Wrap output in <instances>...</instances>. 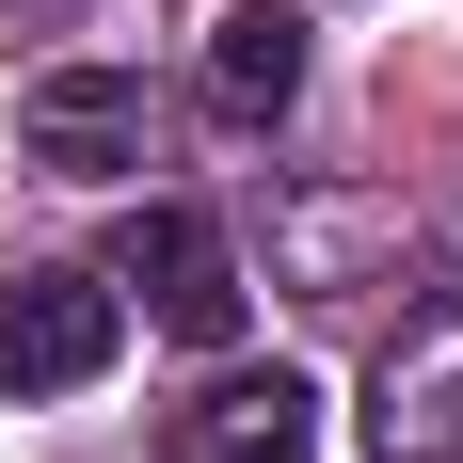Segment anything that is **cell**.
<instances>
[{
    "mask_svg": "<svg viewBox=\"0 0 463 463\" xmlns=\"http://www.w3.org/2000/svg\"><path fill=\"white\" fill-rule=\"evenodd\" d=\"M128 352V288L112 272H0V400H64Z\"/></svg>",
    "mask_w": 463,
    "mask_h": 463,
    "instance_id": "1",
    "label": "cell"
},
{
    "mask_svg": "<svg viewBox=\"0 0 463 463\" xmlns=\"http://www.w3.org/2000/svg\"><path fill=\"white\" fill-rule=\"evenodd\" d=\"M112 288H144V320L176 335V352H224L240 335V256L208 208H144L128 240H112Z\"/></svg>",
    "mask_w": 463,
    "mask_h": 463,
    "instance_id": "2",
    "label": "cell"
},
{
    "mask_svg": "<svg viewBox=\"0 0 463 463\" xmlns=\"http://www.w3.org/2000/svg\"><path fill=\"white\" fill-rule=\"evenodd\" d=\"M16 144H33L48 176H128L144 160V80L128 64H48V80L16 96Z\"/></svg>",
    "mask_w": 463,
    "mask_h": 463,
    "instance_id": "3",
    "label": "cell"
},
{
    "mask_svg": "<svg viewBox=\"0 0 463 463\" xmlns=\"http://www.w3.org/2000/svg\"><path fill=\"white\" fill-rule=\"evenodd\" d=\"M176 463H320V400L288 368H256V383H224V400L176 431Z\"/></svg>",
    "mask_w": 463,
    "mask_h": 463,
    "instance_id": "4",
    "label": "cell"
},
{
    "mask_svg": "<svg viewBox=\"0 0 463 463\" xmlns=\"http://www.w3.org/2000/svg\"><path fill=\"white\" fill-rule=\"evenodd\" d=\"M383 463H463V320L383 352Z\"/></svg>",
    "mask_w": 463,
    "mask_h": 463,
    "instance_id": "5",
    "label": "cell"
},
{
    "mask_svg": "<svg viewBox=\"0 0 463 463\" xmlns=\"http://www.w3.org/2000/svg\"><path fill=\"white\" fill-rule=\"evenodd\" d=\"M208 80H224V112H288V96H304V16H288V0H240L224 48H208Z\"/></svg>",
    "mask_w": 463,
    "mask_h": 463,
    "instance_id": "6",
    "label": "cell"
}]
</instances>
